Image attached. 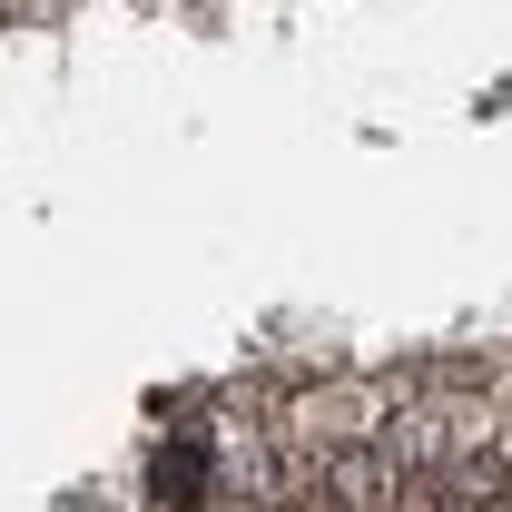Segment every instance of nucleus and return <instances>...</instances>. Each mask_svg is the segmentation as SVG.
<instances>
[{
  "instance_id": "nucleus-1",
  "label": "nucleus",
  "mask_w": 512,
  "mask_h": 512,
  "mask_svg": "<svg viewBox=\"0 0 512 512\" xmlns=\"http://www.w3.org/2000/svg\"><path fill=\"white\" fill-rule=\"evenodd\" d=\"M69 0H0V20H60Z\"/></svg>"
}]
</instances>
